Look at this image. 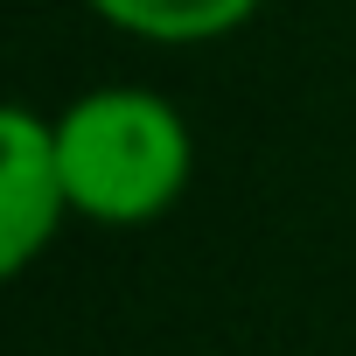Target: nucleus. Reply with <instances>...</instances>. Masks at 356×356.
Segmentation results:
<instances>
[{"instance_id":"nucleus-1","label":"nucleus","mask_w":356,"mask_h":356,"mask_svg":"<svg viewBox=\"0 0 356 356\" xmlns=\"http://www.w3.org/2000/svg\"><path fill=\"white\" fill-rule=\"evenodd\" d=\"M70 217L98 231H147L189 196L196 133L154 84H84L49 112Z\"/></svg>"},{"instance_id":"nucleus-2","label":"nucleus","mask_w":356,"mask_h":356,"mask_svg":"<svg viewBox=\"0 0 356 356\" xmlns=\"http://www.w3.org/2000/svg\"><path fill=\"white\" fill-rule=\"evenodd\" d=\"M70 224V189L56 161V126L35 105L0 112V273L22 280Z\"/></svg>"},{"instance_id":"nucleus-3","label":"nucleus","mask_w":356,"mask_h":356,"mask_svg":"<svg viewBox=\"0 0 356 356\" xmlns=\"http://www.w3.org/2000/svg\"><path fill=\"white\" fill-rule=\"evenodd\" d=\"M84 8L147 49H210L238 35L266 0H84Z\"/></svg>"}]
</instances>
